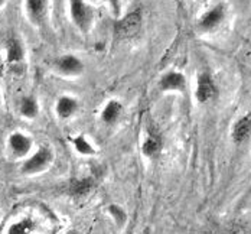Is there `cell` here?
I'll use <instances>...</instances> for the list:
<instances>
[{
    "instance_id": "8992f818",
    "label": "cell",
    "mask_w": 251,
    "mask_h": 234,
    "mask_svg": "<svg viewBox=\"0 0 251 234\" xmlns=\"http://www.w3.org/2000/svg\"><path fill=\"white\" fill-rule=\"evenodd\" d=\"M224 13L226 12H224V6L223 4H218V6L212 7L211 10H208L202 16L201 21H200L201 29H203V30H211L215 26L220 25L223 22V19H224Z\"/></svg>"
},
{
    "instance_id": "44dd1931",
    "label": "cell",
    "mask_w": 251,
    "mask_h": 234,
    "mask_svg": "<svg viewBox=\"0 0 251 234\" xmlns=\"http://www.w3.org/2000/svg\"><path fill=\"white\" fill-rule=\"evenodd\" d=\"M4 3H6V0H0V7H1V6H3Z\"/></svg>"
},
{
    "instance_id": "9c48e42d",
    "label": "cell",
    "mask_w": 251,
    "mask_h": 234,
    "mask_svg": "<svg viewBox=\"0 0 251 234\" xmlns=\"http://www.w3.org/2000/svg\"><path fill=\"white\" fill-rule=\"evenodd\" d=\"M25 58V50L18 38H10L7 41V62L12 65H19Z\"/></svg>"
},
{
    "instance_id": "e0dca14e",
    "label": "cell",
    "mask_w": 251,
    "mask_h": 234,
    "mask_svg": "<svg viewBox=\"0 0 251 234\" xmlns=\"http://www.w3.org/2000/svg\"><path fill=\"white\" fill-rule=\"evenodd\" d=\"M33 230V223L30 220H21L9 229V233H29Z\"/></svg>"
},
{
    "instance_id": "9a60e30c",
    "label": "cell",
    "mask_w": 251,
    "mask_h": 234,
    "mask_svg": "<svg viewBox=\"0 0 251 234\" xmlns=\"http://www.w3.org/2000/svg\"><path fill=\"white\" fill-rule=\"evenodd\" d=\"M162 148V140L157 134H151L148 137V140L143 145V154L148 156H153L157 154Z\"/></svg>"
},
{
    "instance_id": "ffe728a7",
    "label": "cell",
    "mask_w": 251,
    "mask_h": 234,
    "mask_svg": "<svg viewBox=\"0 0 251 234\" xmlns=\"http://www.w3.org/2000/svg\"><path fill=\"white\" fill-rule=\"evenodd\" d=\"M105 1L110 3V6L113 7V10H114L116 13L120 12V0H105Z\"/></svg>"
},
{
    "instance_id": "ba28073f",
    "label": "cell",
    "mask_w": 251,
    "mask_h": 234,
    "mask_svg": "<svg viewBox=\"0 0 251 234\" xmlns=\"http://www.w3.org/2000/svg\"><path fill=\"white\" fill-rule=\"evenodd\" d=\"M215 96V85L212 82L211 77L208 74H202L198 79V88H197V99L205 103L208 100H211Z\"/></svg>"
},
{
    "instance_id": "30bf717a",
    "label": "cell",
    "mask_w": 251,
    "mask_h": 234,
    "mask_svg": "<svg viewBox=\"0 0 251 234\" xmlns=\"http://www.w3.org/2000/svg\"><path fill=\"white\" fill-rule=\"evenodd\" d=\"M251 134V114L244 116L243 119H240L237 122V125L234 126V131H232V137L237 143L244 142L246 139H249Z\"/></svg>"
},
{
    "instance_id": "6da1fadb",
    "label": "cell",
    "mask_w": 251,
    "mask_h": 234,
    "mask_svg": "<svg viewBox=\"0 0 251 234\" xmlns=\"http://www.w3.org/2000/svg\"><path fill=\"white\" fill-rule=\"evenodd\" d=\"M70 12L73 22L79 30L87 32L91 27L94 21V10L84 0H70Z\"/></svg>"
},
{
    "instance_id": "277c9868",
    "label": "cell",
    "mask_w": 251,
    "mask_h": 234,
    "mask_svg": "<svg viewBox=\"0 0 251 234\" xmlns=\"http://www.w3.org/2000/svg\"><path fill=\"white\" fill-rule=\"evenodd\" d=\"M48 0H26V13L35 25H42L47 16Z\"/></svg>"
},
{
    "instance_id": "d6986e66",
    "label": "cell",
    "mask_w": 251,
    "mask_h": 234,
    "mask_svg": "<svg viewBox=\"0 0 251 234\" xmlns=\"http://www.w3.org/2000/svg\"><path fill=\"white\" fill-rule=\"evenodd\" d=\"M110 212L113 214L114 220H116L119 224H123L126 221V212L122 208L119 207V206H111V207H110Z\"/></svg>"
},
{
    "instance_id": "5bb4252c",
    "label": "cell",
    "mask_w": 251,
    "mask_h": 234,
    "mask_svg": "<svg viewBox=\"0 0 251 234\" xmlns=\"http://www.w3.org/2000/svg\"><path fill=\"white\" fill-rule=\"evenodd\" d=\"M120 110H122V105L117 102H110V103L105 105L104 111H102V120L105 123H113L116 122V119L119 117L120 114Z\"/></svg>"
},
{
    "instance_id": "2e32d148",
    "label": "cell",
    "mask_w": 251,
    "mask_h": 234,
    "mask_svg": "<svg viewBox=\"0 0 251 234\" xmlns=\"http://www.w3.org/2000/svg\"><path fill=\"white\" fill-rule=\"evenodd\" d=\"M91 188H93V181L87 178V180H79V181L73 182L70 191L73 195L81 197V195H85Z\"/></svg>"
},
{
    "instance_id": "4fadbf2b",
    "label": "cell",
    "mask_w": 251,
    "mask_h": 234,
    "mask_svg": "<svg viewBox=\"0 0 251 234\" xmlns=\"http://www.w3.org/2000/svg\"><path fill=\"white\" fill-rule=\"evenodd\" d=\"M38 111H39V108H38V103H36L35 99L25 97L22 100V103H21V113H22V116H25L27 119H33V117H36Z\"/></svg>"
},
{
    "instance_id": "7c38bea8",
    "label": "cell",
    "mask_w": 251,
    "mask_h": 234,
    "mask_svg": "<svg viewBox=\"0 0 251 234\" xmlns=\"http://www.w3.org/2000/svg\"><path fill=\"white\" fill-rule=\"evenodd\" d=\"M76 102L71 97H62L59 99V102L56 104V113L59 117L65 119V117H70L71 114H74V111L76 110Z\"/></svg>"
},
{
    "instance_id": "7a4b0ae2",
    "label": "cell",
    "mask_w": 251,
    "mask_h": 234,
    "mask_svg": "<svg viewBox=\"0 0 251 234\" xmlns=\"http://www.w3.org/2000/svg\"><path fill=\"white\" fill-rule=\"evenodd\" d=\"M140 27H142V15H140V12L134 10V12L127 13L125 18H122L120 21L116 22L114 32L119 38L128 39V38H133L134 35H137Z\"/></svg>"
},
{
    "instance_id": "3957f363",
    "label": "cell",
    "mask_w": 251,
    "mask_h": 234,
    "mask_svg": "<svg viewBox=\"0 0 251 234\" xmlns=\"http://www.w3.org/2000/svg\"><path fill=\"white\" fill-rule=\"evenodd\" d=\"M52 160V152L48 148H41L36 154L30 156L22 166L24 174H39L50 166Z\"/></svg>"
},
{
    "instance_id": "5b68a950",
    "label": "cell",
    "mask_w": 251,
    "mask_h": 234,
    "mask_svg": "<svg viewBox=\"0 0 251 234\" xmlns=\"http://www.w3.org/2000/svg\"><path fill=\"white\" fill-rule=\"evenodd\" d=\"M9 148L13 152L15 156H25L29 154V151L32 149V140L30 137H27L24 133H12L9 137Z\"/></svg>"
},
{
    "instance_id": "52a82bcc",
    "label": "cell",
    "mask_w": 251,
    "mask_h": 234,
    "mask_svg": "<svg viewBox=\"0 0 251 234\" xmlns=\"http://www.w3.org/2000/svg\"><path fill=\"white\" fill-rule=\"evenodd\" d=\"M56 68L62 74L71 76L82 71V62L74 55H64L56 61Z\"/></svg>"
},
{
    "instance_id": "ac0fdd59",
    "label": "cell",
    "mask_w": 251,
    "mask_h": 234,
    "mask_svg": "<svg viewBox=\"0 0 251 234\" xmlns=\"http://www.w3.org/2000/svg\"><path fill=\"white\" fill-rule=\"evenodd\" d=\"M74 143H75V148L76 151L79 152V154H82V155H91V154H94V149H93V146L84 139V137H76L75 140H74Z\"/></svg>"
},
{
    "instance_id": "8fae6325",
    "label": "cell",
    "mask_w": 251,
    "mask_h": 234,
    "mask_svg": "<svg viewBox=\"0 0 251 234\" xmlns=\"http://www.w3.org/2000/svg\"><path fill=\"white\" fill-rule=\"evenodd\" d=\"M160 88L165 91L169 90H183L185 88V77L177 73H169L160 79Z\"/></svg>"
}]
</instances>
